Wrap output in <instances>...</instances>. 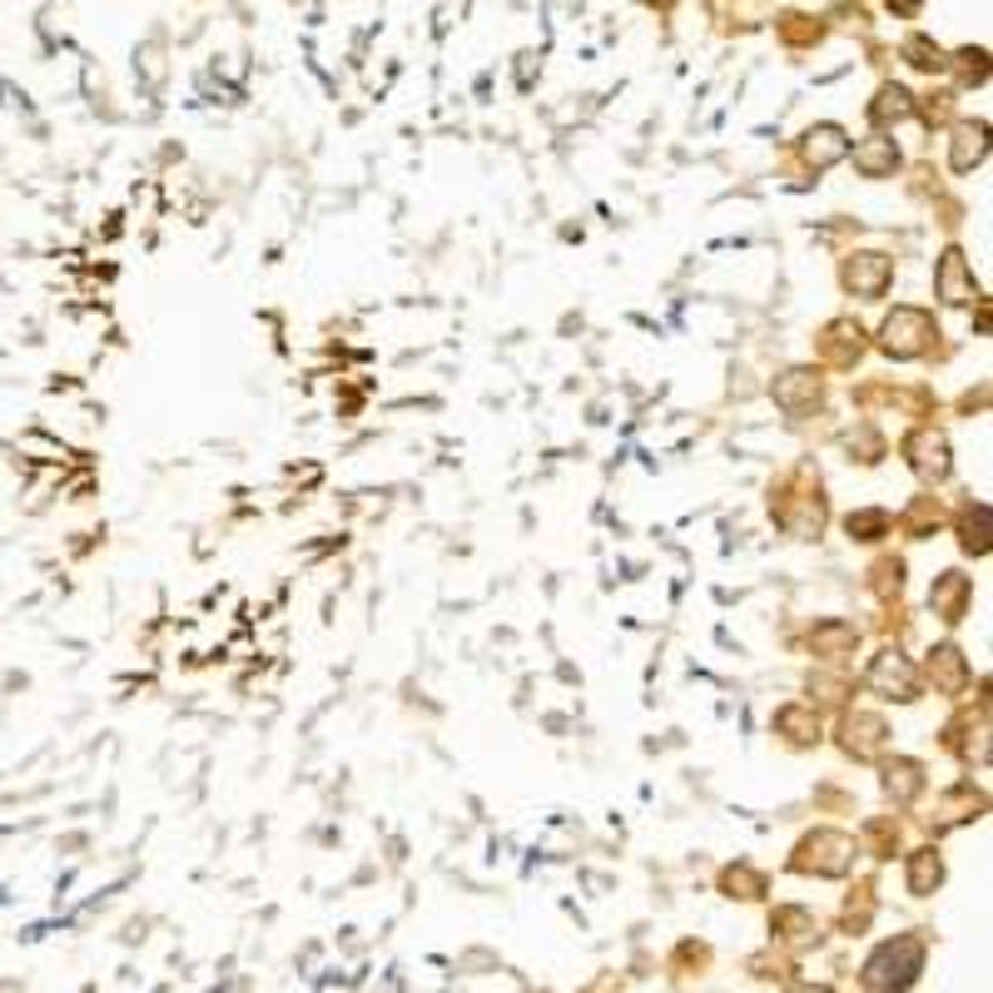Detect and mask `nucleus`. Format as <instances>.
Segmentation results:
<instances>
[{
	"instance_id": "16",
	"label": "nucleus",
	"mask_w": 993,
	"mask_h": 993,
	"mask_svg": "<svg viewBox=\"0 0 993 993\" xmlns=\"http://www.w3.org/2000/svg\"><path fill=\"white\" fill-rule=\"evenodd\" d=\"M845 155V140H840V130H815L810 135V159H815V165H830V159H840Z\"/></svg>"
},
{
	"instance_id": "11",
	"label": "nucleus",
	"mask_w": 993,
	"mask_h": 993,
	"mask_svg": "<svg viewBox=\"0 0 993 993\" xmlns=\"http://www.w3.org/2000/svg\"><path fill=\"white\" fill-rule=\"evenodd\" d=\"M929 676H934L944 691H959L969 681V666H964V656H959L954 646H939L934 661H929Z\"/></svg>"
},
{
	"instance_id": "5",
	"label": "nucleus",
	"mask_w": 993,
	"mask_h": 993,
	"mask_svg": "<svg viewBox=\"0 0 993 993\" xmlns=\"http://www.w3.org/2000/svg\"><path fill=\"white\" fill-rule=\"evenodd\" d=\"M894 279V264L884 254H854L845 264V288H854L860 298H880Z\"/></svg>"
},
{
	"instance_id": "17",
	"label": "nucleus",
	"mask_w": 993,
	"mask_h": 993,
	"mask_svg": "<svg viewBox=\"0 0 993 993\" xmlns=\"http://www.w3.org/2000/svg\"><path fill=\"white\" fill-rule=\"evenodd\" d=\"M781 731H795V741H800V745L820 741V721H805V711H800V706L781 711Z\"/></svg>"
},
{
	"instance_id": "8",
	"label": "nucleus",
	"mask_w": 993,
	"mask_h": 993,
	"mask_svg": "<svg viewBox=\"0 0 993 993\" xmlns=\"http://www.w3.org/2000/svg\"><path fill=\"white\" fill-rule=\"evenodd\" d=\"M880 745H884L880 715H850L845 721V751L850 755H880Z\"/></svg>"
},
{
	"instance_id": "4",
	"label": "nucleus",
	"mask_w": 993,
	"mask_h": 993,
	"mask_svg": "<svg viewBox=\"0 0 993 993\" xmlns=\"http://www.w3.org/2000/svg\"><path fill=\"white\" fill-rule=\"evenodd\" d=\"M904 453H910L914 473L929 477V483L949 477V443H944V433H934V427H920V433L904 443Z\"/></svg>"
},
{
	"instance_id": "2",
	"label": "nucleus",
	"mask_w": 993,
	"mask_h": 993,
	"mask_svg": "<svg viewBox=\"0 0 993 993\" xmlns=\"http://www.w3.org/2000/svg\"><path fill=\"white\" fill-rule=\"evenodd\" d=\"M929 338H934V318L920 314V308H894L880 344L890 358H914V354H924Z\"/></svg>"
},
{
	"instance_id": "15",
	"label": "nucleus",
	"mask_w": 993,
	"mask_h": 993,
	"mask_svg": "<svg viewBox=\"0 0 993 993\" xmlns=\"http://www.w3.org/2000/svg\"><path fill=\"white\" fill-rule=\"evenodd\" d=\"M984 159V125H964L954 145V169H974Z\"/></svg>"
},
{
	"instance_id": "1",
	"label": "nucleus",
	"mask_w": 993,
	"mask_h": 993,
	"mask_svg": "<svg viewBox=\"0 0 993 993\" xmlns=\"http://www.w3.org/2000/svg\"><path fill=\"white\" fill-rule=\"evenodd\" d=\"M920 959H924L920 939H894V944H884L880 954L864 964V984H870L874 993H900V989H910L914 974H920Z\"/></svg>"
},
{
	"instance_id": "19",
	"label": "nucleus",
	"mask_w": 993,
	"mask_h": 993,
	"mask_svg": "<svg viewBox=\"0 0 993 993\" xmlns=\"http://www.w3.org/2000/svg\"><path fill=\"white\" fill-rule=\"evenodd\" d=\"M890 527V517L884 512H860V517H850V537H864V532H884Z\"/></svg>"
},
{
	"instance_id": "9",
	"label": "nucleus",
	"mask_w": 993,
	"mask_h": 993,
	"mask_svg": "<svg viewBox=\"0 0 993 993\" xmlns=\"http://www.w3.org/2000/svg\"><path fill=\"white\" fill-rule=\"evenodd\" d=\"M969 592H974V586H969V576L949 572L944 582L934 586V596H929V602H934V612L944 616V622H959V616H964V606H969Z\"/></svg>"
},
{
	"instance_id": "14",
	"label": "nucleus",
	"mask_w": 993,
	"mask_h": 993,
	"mask_svg": "<svg viewBox=\"0 0 993 993\" xmlns=\"http://www.w3.org/2000/svg\"><path fill=\"white\" fill-rule=\"evenodd\" d=\"M805 393H815V398H820V378H815V373H785L781 388H775V398H781V408L795 413Z\"/></svg>"
},
{
	"instance_id": "12",
	"label": "nucleus",
	"mask_w": 993,
	"mask_h": 993,
	"mask_svg": "<svg viewBox=\"0 0 993 993\" xmlns=\"http://www.w3.org/2000/svg\"><path fill=\"white\" fill-rule=\"evenodd\" d=\"M884 790H890L894 800H914L924 790V771L914 761H900V765H890V781H884Z\"/></svg>"
},
{
	"instance_id": "10",
	"label": "nucleus",
	"mask_w": 993,
	"mask_h": 993,
	"mask_svg": "<svg viewBox=\"0 0 993 993\" xmlns=\"http://www.w3.org/2000/svg\"><path fill=\"white\" fill-rule=\"evenodd\" d=\"M854 165H860L870 179H880V175H890V169L900 165V149H894V140H870V145L854 149Z\"/></svg>"
},
{
	"instance_id": "18",
	"label": "nucleus",
	"mask_w": 993,
	"mask_h": 993,
	"mask_svg": "<svg viewBox=\"0 0 993 993\" xmlns=\"http://www.w3.org/2000/svg\"><path fill=\"white\" fill-rule=\"evenodd\" d=\"M964 552H989V542H984V507L964 517Z\"/></svg>"
},
{
	"instance_id": "7",
	"label": "nucleus",
	"mask_w": 993,
	"mask_h": 993,
	"mask_svg": "<svg viewBox=\"0 0 993 993\" xmlns=\"http://www.w3.org/2000/svg\"><path fill=\"white\" fill-rule=\"evenodd\" d=\"M939 298H944V304H974L979 298V288H974V279H969L964 254L959 249H949L944 259H939Z\"/></svg>"
},
{
	"instance_id": "3",
	"label": "nucleus",
	"mask_w": 993,
	"mask_h": 993,
	"mask_svg": "<svg viewBox=\"0 0 993 993\" xmlns=\"http://www.w3.org/2000/svg\"><path fill=\"white\" fill-rule=\"evenodd\" d=\"M870 686L884 691L890 701H914V696H920V676H914V666L904 656H894V651H884V656L874 661Z\"/></svg>"
},
{
	"instance_id": "6",
	"label": "nucleus",
	"mask_w": 993,
	"mask_h": 993,
	"mask_svg": "<svg viewBox=\"0 0 993 993\" xmlns=\"http://www.w3.org/2000/svg\"><path fill=\"white\" fill-rule=\"evenodd\" d=\"M805 850H820V860H800V870H820V874H840L850 864V835H835V830H820V835L805 840Z\"/></svg>"
},
{
	"instance_id": "13",
	"label": "nucleus",
	"mask_w": 993,
	"mask_h": 993,
	"mask_svg": "<svg viewBox=\"0 0 993 993\" xmlns=\"http://www.w3.org/2000/svg\"><path fill=\"white\" fill-rule=\"evenodd\" d=\"M939 874H944V864H939V854L934 850H920L910 860V890L914 894H929L939 884Z\"/></svg>"
}]
</instances>
